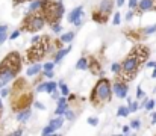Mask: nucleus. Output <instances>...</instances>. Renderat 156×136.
<instances>
[{"mask_svg":"<svg viewBox=\"0 0 156 136\" xmlns=\"http://www.w3.org/2000/svg\"><path fill=\"white\" fill-rule=\"evenodd\" d=\"M52 30L55 32V33H59V32L62 30V27H61L59 21H58V23H52Z\"/></svg>","mask_w":156,"mask_h":136,"instance_id":"c85d7f7f","label":"nucleus"},{"mask_svg":"<svg viewBox=\"0 0 156 136\" xmlns=\"http://www.w3.org/2000/svg\"><path fill=\"white\" fill-rule=\"evenodd\" d=\"M155 67H156L155 61H149V62H147V68H155Z\"/></svg>","mask_w":156,"mask_h":136,"instance_id":"a19ab883","label":"nucleus"},{"mask_svg":"<svg viewBox=\"0 0 156 136\" xmlns=\"http://www.w3.org/2000/svg\"><path fill=\"white\" fill-rule=\"evenodd\" d=\"M74 40V32H65L61 37V43H71Z\"/></svg>","mask_w":156,"mask_h":136,"instance_id":"dca6fc26","label":"nucleus"},{"mask_svg":"<svg viewBox=\"0 0 156 136\" xmlns=\"http://www.w3.org/2000/svg\"><path fill=\"white\" fill-rule=\"evenodd\" d=\"M47 83H49V82H43V83H40V85L37 86V91H38V92H46V91H47Z\"/></svg>","mask_w":156,"mask_h":136,"instance_id":"cd10ccee","label":"nucleus"},{"mask_svg":"<svg viewBox=\"0 0 156 136\" xmlns=\"http://www.w3.org/2000/svg\"><path fill=\"white\" fill-rule=\"evenodd\" d=\"M138 3H140V0H129V8L135 9V8H138Z\"/></svg>","mask_w":156,"mask_h":136,"instance_id":"7c9ffc66","label":"nucleus"},{"mask_svg":"<svg viewBox=\"0 0 156 136\" xmlns=\"http://www.w3.org/2000/svg\"><path fill=\"white\" fill-rule=\"evenodd\" d=\"M18 135H23V130L21 129H17L15 132H12V136H18Z\"/></svg>","mask_w":156,"mask_h":136,"instance_id":"c03bdc74","label":"nucleus"},{"mask_svg":"<svg viewBox=\"0 0 156 136\" xmlns=\"http://www.w3.org/2000/svg\"><path fill=\"white\" fill-rule=\"evenodd\" d=\"M44 76H46L47 79H53V77H55V73H53V70L52 71H44Z\"/></svg>","mask_w":156,"mask_h":136,"instance_id":"ea45409f","label":"nucleus"},{"mask_svg":"<svg viewBox=\"0 0 156 136\" xmlns=\"http://www.w3.org/2000/svg\"><path fill=\"white\" fill-rule=\"evenodd\" d=\"M41 70H43V65H41V64H34L32 67H29V68H27V71H26V76H27V77L37 76V74H38Z\"/></svg>","mask_w":156,"mask_h":136,"instance_id":"1a4fd4ad","label":"nucleus"},{"mask_svg":"<svg viewBox=\"0 0 156 136\" xmlns=\"http://www.w3.org/2000/svg\"><path fill=\"white\" fill-rule=\"evenodd\" d=\"M44 24H46V17L44 15H35V17L29 18V21H27V27H29L30 32H37V30L43 29Z\"/></svg>","mask_w":156,"mask_h":136,"instance_id":"20e7f679","label":"nucleus"},{"mask_svg":"<svg viewBox=\"0 0 156 136\" xmlns=\"http://www.w3.org/2000/svg\"><path fill=\"white\" fill-rule=\"evenodd\" d=\"M30 115H32V110H30V109H24V110H21V112H18V113L15 115V120H17L18 123H26V121L30 118Z\"/></svg>","mask_w":156,"mask_h":136,"instance_id":"6e6552de","label":"nucleus"},{"mask_svg":"<svg viewBox=\"0 0 156 136\" xmlns=\"http://www.w3.org/2000/svg\"><path fill=\"white\" fill-rule=\"evenodd\" d=\"M6 40H8V35H6V30H5V32L0 33V44H3Z\"/></svg>","mask_w":156,"mask_h":136,"instance_id":"72a5a7b5","label":"nucleus"},{"mask_svg":"<svg viewBox=\"0 0 156 136\" xmlns=\"http://www.w3.org/2000/svg\"><path fill=\"white\" fill-rule=\"evenodd\" d=\"M111 82L108 79H102L99 80V83L96 85V88L93 91V95H91V100L96 101V103H106L111 100Z\"/></svg>","mask_w":156,"mask_h":136,"instance_id":"f257e3e1","label":"nucleus"},{"mask_svg":"<svg viewBox=\"0 0 156 136\" xmlns=\"http://www.w3.org/2000/svg\"><path fill=\"white\" fill-rule=\"evenodd\" d=\"M64 118H65V117H64ZM64 118H62V115H58L56 118L50 120V123H49V124H52L55 129H61V127L64 126Z\"/></svg>","mask_w":156,"mask_h":136,"instance_id":"ddd939ff","label":"nucleus"},{"mask_svg":"<svg viewBox=\"0 0 156 136\" xmlns=\"http://www.w3.org/2000/svg\"><path fill=\"white\" fill-rule=\"evenodd\" d=\"M88 124H91V126H97V124H99V120H97V118H88Z\"/></svg>","mask_w":156,"mask_h":136,"instance_id":"c9c22d12","label":"nucleus"},{"mask_svg":"<svg viewBox=\"0 0 156 136\" xmlns=\"http://www.w3.org/2000/svg\"><path fill=\"white\" fill-rule=\"evenodd\" d=\"M111 71H112V73H120V71H121V64L114 62V64L111 65Z\"/></svg>","mask_w":156,"mask_h":136,"instance_id":"393cba45","label":"nucleus"},{"mask_svg":"<svg viewBox=\"0 0 156 136\" xmlns=\"http://www.w3.org/2000/svg\"><path fill=\"white\" fill-rule=\"evenodd\" d=\"M156 106V100H146L144 101V107L147 110H153V107Z\"/></svg>","mask_w":156,"mask_h":136,"instance_id":"aec40b11","label":"nucleus"},{"mask_svg":"<svg viewBox=\"0 0 156 136\" xmlns=\"http://www.w3.org/2000/svg\"><path fill=\"white\" fill-rule=\"evenodd\" d=\"M130 129H132V127H130V124H129V126H123V129H121V132H123L124 135H127V133L130 132Z\"/></svg>","mask_w":156,"mask_h":136,"instance_id":"58836bf2","label":"nucleus"},{"mask_svg":"<svg viewBox=\"0 0 156 136\" xmlns=\"http://www.w3.org/2000/svg\"><path fill=\"white\" fill-rule=\"evenodd\" d=\"M2 107H3V104H2V98H0V109H2Z\"/></svg>","mask_w":156,"mask_h":136,"instance_id":"8fccbe9b","label":"nucleus"},{"mask_svg":"<svg viewBox=\"0 0 156 136\" xmlns=\"http://www.w3.org/2000/svg\"><path fill=\"white\" fill-rule=\"evenodd\" d=\"M40 40H41V38H40V35H35V37L32 38V41H30V43H32V44H37Z\"/></svg>","mask_w":156,"mask_h":136,"instance_id":"37998d69","label":"nucleus"},{"mask_svg":"<svg viewBox=\"0 0 156 136\" xmlns=\"http://www.w3.org/2000/svg\"><path fill=\"white\" fill-rule=\"evenodd\" d=\"M44 5H46V0H35V2L30 3V6H29V12H35V11L41 9Z\"/></svg>","mask_w":156,"mask_h":136,"instance_id":"9b49d317","label":"nucleus"},{"mask_svg":"<svg viewBox=\"0 0 156 136\" xmlns=\"http://www.w3.org/2000/svg\"><path fill=\"white\" fill-rule=\"evenodd\" d=\"M152 77H153V79H156V67H155V68H153V73H152Z\"/></svg>","mask_w":156,"mask_h":136,"instance_id":"09e8293b","label":"nucleus"},{"mask_svg":"<svg viewBox=\"0 0 156 136\" xmlns=\"http://www.w3.org/2000/svg\"><path fill=\"white\" fill-rule=\"evenodd\" d=\"M18 2H23V0H17V3H18Z\"/></svg>","mask_w":156,"mask_h":136,"instance_id":"3c124183","label":"nucleus"},{"mask_svg":"<svg viewBox=\"0 0 156 136\" xmlns=\"http://www.w3.org/2000/svg\"><path fill=\"white\" fill-rule=\"evenodd\" d=\"M67 110H68V107H56V110H55V115H64Z\"/></svg>","mask_w":156,"mask_h":136,"instance_id":"c756f323","label":"nucleus"},{"mask_svg":"<svg viewBox=\"0 0 156 136\" xmlns=\"http://www.w3.org/2000/svg\"><path fill=\"white\" fill-rule=\"evenodd\" d=\"M130 127H132L133 130H138V129L141 127V121H140V120H132V121H130Z\"/></svg>","mask_w":156,"mask_h":136,"instance_id":"a878e982","label":"nucleus"},{"mask_svg":"<svg viewBox=\"0 0 156 136\" xmlns=\"http://www.w3.org/2000/svg\"><path fill=\"white\" fill-rule=\"evenodd\" d=\"M65 12V6L61 0L55 2V3H49L47 8H46V18L50 20V24L52 23H58L62 17V14Z\"/></svg>","mask_w":156,"mask_h":136,"instance_id":"7ed1b4c3","label":"nucleus"},{"mask_svg":"<svg viewBox=\"0 0 156 136\" xmlns=\"http://www.w3.org/2000/svg\"><path fill=\"white\" fill-rule=\"evenodd\" d=\"M152 124H156V112L152 113Z\"/></svg>","mask_w":156,"mask_h":136,"instance_id":"49530a36","label":"nucleus"},{"mask_svg":"<svg viewBox=\"0 0 156 136\" xmlns=\"http://www.w3.org/2000/svg\"><path fill=\"white\" fill-rule=\"evenodd\" d=\"M55 64H56V62H47V64H44V65H43V70H44V71H52L53 68H55Z\"/></svg>","mask_w":156,"mask_h":136,"instance_id":"bb28decb","label":"nucleus"},{"mask_svg":"<svg viewBox=\"0 0 156 136\" xmlns=\"http://www.w3.org/2000/svg\"><path fill=\"white\" fill-rule=\"evenodd\" d=\"M82 18H83V6H77L68 14V23H74Z\"/></svg>","mask_w":156,"mask_h":136,"instance_id":"423d86ee","label":"nucleus"},{"mask_svg":"<svg viewBox=\"0 0 156 136\" xmlns=\"http://www.w3.org/2000/svg\"><path fill=\"white\" fill-rule=\"evenodd\" d=\"M140 58L135 56L133 53H130V56H127L123 64H121V73L127 77V80H132V77L138 73V65H140Z\"/></svg>","mask_w":156,"mask_h":136,"instance_id":"f03ea898","label":"nucleus"},{"mask_svg":"<svg viewBox=\"0 0 156 136\" xmlns=\"http://www.w3.org/2000/svg\"><path fill=\"white\" fill-rule=\"evenodd\" d=\"M127 101H129L127 104H129V109H130V112H136V110H138V109L141 107V106H140V104H138L136 101H132L130 98H127Z\"/></svg>","mask_w":156,"mask_h":136,"instance_id":"f3484780","label":"nucleus"},{"mask_svg":"<svg viewBox=\"0 0 156 136\" xmlns=\"http://www.w3.org/2000/svg\"><path fill=\"white\" fill-rule=\"evenodd\" d=\"M59 92H61V91H59ZM59 92H58V91H55V92H52V94H50L53 100H58V98H59Z\"/></svg>","mask_w":156,"mask_h":136,"instance_id":"79ce46f5","label":"nucleus"},{"mask_svg":"<svg viewBox=\"0 0 156 136\" xmlns=\"http://www.w3.org/2000/svg\"><path fill=\"white\" fill-rule=\"evenodd\" d=\"M58 86H59V83H56V82H49V83H47V91H46V92L52 94L55 91H58Z\"/></svg>","mask_w":156,"mask_h":136,"instance_id":"a211bd4d","label":"nucleus"},{"mask_svg":"<svg viewBox=\"0 0 156 136\" xmlns=\"http://www.w3.org/2000/svg\"><path fill=\"white\" fill-rule=\"evenodd\" d=\"M35 107L37 109H41V110H46V106L43 103H40V101H35Z\"/></svg>","mask_w":156,"mask_h":136,"instance_id":"4c0bfd02","label":"nucleus"},{"mask_svg":"<svg viewBox=\"0 0 156 136\" xmlns=\"http://www.w3.org/2000/svg\"><path fill=\"white\" fill-rule=\"evenodd\" d=\"M111 11H112V0H102L100 2V12L109 14Z\"/></svg>","mask_w":156,"mask_h":136,"instance_id":"9d476101","label":"nucleus"},{"mask_svg":"<svg viewBox=\"0 0 156 136\" xmlns=\"http://www.w3.org/2000/svg\"><path fill=\"white\" fill-rule=\"evenodd\" d=\"M6 29H8V26H6V24H3V26H0V33H2V32H5Z\"/></svg>","mask_w":156,"mask_h":136,"instance_id":"de8ad7c7","label":"nucleus"},{"mask_svg":"<svg viewBox=\"0 0 156 136\" xmlns=\"http://www.w3.org/2000/svg\"><path fill=\"white\" fill-rule=\"evenodd\" d=\"M55 130H56V129L53 127L52 124H49V126H46V127L43 129V132H41V133H43V135H53V133H55Z\"/></svg>","mask_w":156,"mask_h":136,"instance_id":"412c9836","label":"nucleus"},{"mask_svg":"<svg viewBox=\"0 0 156 136\" xmlns=\"http://www.w3.org/2000/svg\"><path fill=\"white\" fill-rule=\"evenodd\" d=\"M124 2H126V0H117V6H118V8H121V6L124 5Z\"/></svg>","mask_w":156,"mask_h":136,"instance_id":"a18cd8bd","label":"nucleus"},{"mask_svg":"<svg viewBox=\"0 0 156 136\" xmlns=\"http://www.w3.org/2000/svg\"><path fill=\"white\" fill-rule=\"evenodd\" d=\"M8 94H9V89H6V88H2V89H0V97H2V98L8 97Z\"/></svg>","mask_w":156,"mask_h":136,"instance_id":"f704fd0d","label":"nucleus"},{"mask_svg":"<svg viewBox=\"0 0 156 136\" xmlns=\"http://www.w3.org/2000/svg\"><path fill=\"white\" fill-rule=\"evenodd\" d=\"M112 91H114V94L118 97V98H126L127 97V85L124 83V80H115L114 83H112Z\"/></svg>","mask_w":156,"mask_h":136,"instance_id":"39448f33","label":"nucleus"},{"mask_svg":"<svg viewBox=\"0 0 156 136\" xmlns=\"http://www.w3.org/2000/svg\"><path fill=\"white\" fill-rule=\"evenodd\" d=\"M152 9H155V0H140V3H138L140 12H147Z\"/></svg>","mask_w":156,"mask_h":136,"instance_id":"0eeeda50","label":"nucleus"},{"mask_svg":"<svg viewBox=\"0 0 156 136\" xmlns=\"http://www.w3.org/2000/svg\"><path fill=\"white\" fill-rule=\"evenodd\" d=\"M76 68L77 70H88V59L87 58H80L76 64Z\"/></svg>","mask_w":156,"mask_h":136,"instance_id":"4468645a","label":"nucleus"},{"mask_svg":"<svg viewBox=\"0 0 156 136\" xmlns=\"http://www.w3.org/2000/svg\"><path fill=\"white\" fill-rule=\"evenodd\" d=\"M132 18H133V9H130V11L126 14V20H127V21H130Z\"/></svg>","mask_w":156,"mask_h":136,"instance_id":"e433bc0d","label":"nucleus"},{"mask_svg":"<svg viewBox=\"0 0 156 136\" xmlns=\"http://www.w3.org/2000/svg\"><path fill=\"white\" fill-rule=\"evenodd\" d=\"M20 33H21L20 30H15V32H12V33L9 35V40H15V38H18V37H20Z\"/></svg>","mask_w":156,"mask_h":136,"instance_id":"473e14b6","label":"nucleus"},{"mask_svg":"<svg viewBox=\"0 0 156 136\" xmlns=\"http://www.w3.org/2000/svg\"><path fill=\"white\" fill-rule=\"evenodd\" d=\"M121 23V15H120V12H115L114 14V20H112V24L114 26H118Z\"/></svg>","mask_w":156,"mask_h":136,"instance_id":"b1692460","label":"nucleus"},{"mask_svg":"<svg viewBox=\"0 0 156 136\" xmlns=\"http://www.w3.org/2000/svg\"><path fill=\"white\" fill-rule=\"evenodd\" d=\"M143 97H144V91H143L141 86H138V89H136V98L140 100V98H143Z\"/></svg>","mask_w":156,"mask_h":136,"instance_id":"2f4dec72","label":"nucleus"},{"mask_svg":"<svg viewBox=\"0 0 156 136\" xmlns=\"http://www.w3.org/2000/svg\"><path fill=\"white\" fill-rule=\"evenodd\" d=\"M156 32V24H152V26H147L146 29H144V33L146 35H153Z\"/></svg>","mask_w":156,"mask_h":136,"instance_id":"5701e85b","label":"nucleus"},{"mask_svg":"<svg viewBox=\"0 0 156 136\" xmlns=\"http://www.w3.org/2000/svg\"><path fill=\"white\" fill-rule=\"evenodd\" d=\"M129 113H130L129 106H120V107L117 109V117H127Z\"/></svg>","mask_w":156,"mask_h":136,"instance_id":"2eb2a0df","label":"nucleus"},{"mask_svg":"<svg viewBox=\"0 0 156 136\" xmlns=\"http://www.w3.org/2000/svg\"><path fill=\"white\" fill-rule=\"evenodd\" d=\"M64 117H65V120H68V121H74V118H76V113H74L73 110H67V112L64 113Z\"/></svg>","mask_w":156,"mask_h":136,"instance_id":"4be33fe9","label":"nucleus"},{"mask_svg":"<svg viewBox=\"0 0 156 136\" xmlns=\"http://www.w3.org/2000/svg\"><path fill=\"white\" fill-rule=\"evenodd\" d=\"M59 88H61V95H65V97H67V95L70 94V89H68V86H67V85H65V83H64L62 80L59 82Z\"/></svg>","mask_w":156,"mask_h":136,"instance_id":"6ab92c4d","label":"nucleus"},{"mask_svg":"<svg viewBox=\"0 0 156 136\" xmlns=\"http://www.w3.org/2000/svg\"><path fill=\"white\" fill-rule=\"evenodd\" d=\"M71 51V45H68V47H65V48H61V50H58V53H56V56H55V62H59L65 54H68Z\"/></svg>","mask_w":156,"mask_h":136,"instance_id":"f8f14e48","label":"nucleus"}]
</instances>
